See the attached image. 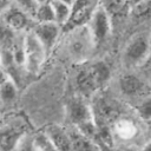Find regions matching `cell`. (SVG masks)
<instances>
[{
	"mask_svg": "<svg viewBox=\"0 0 151 151\" xmlns=\"http://www.w3.org/2000/svg\"><path fill=\"white\" fill-rule=\"evenodd\" d=\"M87 29L94 42L104 40L111 31V21L109 13L99 5L87 22Z\"/></svg>",
	"mask_w": 151,
	"mask_h": 151,
	"instance_id": "obj_5",
	"label": "cell"
},
{
	"mask_svg": "<svg viewBox=\"0 0 151 151\" xmlns=\"http://www.w3.org/2000/svg\"><path fill=\"white\" fill-rule=\"evenodd\" d=\"M47 53L31 31L24 35V66L31 74H37L41 70Z\"/></svg>",
	"mask_w": 151,
	"mask_h": 151,
	"instance_id": "obj_1",
	"label": "cell"
},
{
	"mask_svg": "<svg viewBox=\"0 0 151 151\" xmlns=\"http://www.w3.org/2000/svg\"><path fill=\"white\" fill-rule=\"evenodd\" d=\"M76 83H77V86L80 90V92H83L84 94H91L98 88L88 68L79 71V73L76 77Z\"/></svg>",
	"mask_w": 151,
	"mask_h": 151,
	"instance_id": "obj_13",
	"label": "cell"
},
{
	"mask_svg": "<svg viewBox=\"0 0 151 151\" xmlns=\"http://www.w3.org/2000/svg\"><path fill=\"white\" fill-rule=\"evenodd\" d=\"M50 1L52 5V8H53L54 22L58 24L60 27L65 26L68 21L70 14H71V7L60 0H50Z\"/></svg>",
	"mask_w": 151,
	"mask_h": 151,
	"instance_id": "obj_15",
	"label": "cell"
},
{
	"mask_svg": "<svg viewBox=\"0 0 151 151\" xmlns=\"http://www.w3.org/2000/svg\"><path fill=\"white\" fill-rule=\"evenodd\" d=\"M60 1H63L64 4H66V5H68L70 7H72V5L77 1V0H60Z\"/></svg>",
	"mask_w": 151,
	"mask_h": 151,
	"instance_id": "obj_25",
	"label": "cell"
},
{
	"mask_svg": "<svg viewBox=\"0 0 151 151\" xmlns=\"http://www.w3.org/2000/svg\"><path fill=\"white\" fill-rule=\"evenodd\" d=\"M143 1H145V0H126V5L129 7H133L134 5H137L139 2H143Z\"/></svg>",
	"mask_w": 151,
	"mask_h": 151,
	"instance_id": "obj_24",
	"label": "cell"
},
{
	"mask_svg": "<svg viewBox=\"0 0 151 151\" xmlns=\"http://www.w3.org/2000/svg\"><path fill=\"white\" fill-rule=\"evenodd\" d=\"M149 5H150V0H145L143 2H139V4L134 5L133 7H131V9L136 15H144L149 12V8H150Z\"/></svg>",
	"mask_w": 151,
	"mask_h": 151,
	"instance_id": "obj_22",
	"label": "cell"
},
{
	"mask_svg": "<svg viewBox=\"0 0 151 151\" xmlns=\"http://www.w3.org/2000/svg\"><path fill=\"white\" fill-rule=\"evenodd\" d=\"M17 93L18 88L13 79L7 78L4 83L0 84V101L2 104L9 105L11 103H13L17 98Z\"/></svg>",
	"mask_w": 151,
	"mask_h": 151,
	"instance_id": "obj_16",
	"label": "cell"
},
{
	"mask_svg": "<svg viewBox=\"0 0 151 151\" xmlns=\"http://www.w3.org/2000/svg\"><path fill=\"white\" fill-rule=\"evenodd\" d=\"M124 151H137V150H134V149H126V150H124Z\"/></svg>",
	"mask_w": 151,
	"mask_h": 151,
	"instance_id": "obj_28",
	"label": "cell"
},
{
	"mask_svg": "<svg viewBox=\"0 0 151 151\" xmlns=\"http://www.w3.org/2000/svg\"><path fill=\"white\" fill-rule=\"evenodd\" d=\"M32 139L35 151H58L45 132H40L35 134L34 137H32Z\"/></svg>",
	"mask_w": 151,
	"mask_h": 151,
	"instance_id": "obj_18",
	"label": "cell"
},
{
	"mask_svg": "<svg viewBox=\"0 0 151 151\" xmlns=\"http://www.w3.org/2000/svg\"><path fill=\"white\" fill-rule=\"evenodd\" d=\"M12 0H0V15L12 5Z\"/></svg>",
	"mask_w": 151,
	"mask_h": 151,
	"instance_id": "obj_23",
	"label": "cell"
},
{
	"mask_svg": "<svg viewBox=\"0 0 151 151\" xmlns=\"http://www.w3.org/2000/svg\"><path fill=\"white\" fill-rule=\"evenodd\" d=\"M150 52V41L146 34H140L134 37L126 46L124 52V59L129 65H140L143 64Z\"/></svg>",
	"mask_w": 151,
	"mask_h": 151,
	"instance_id": "obj_4",
	"label": "cell"
},
{
	"mask_svg": "<svg viewBox=\"0 0 151 151\" xmlns=\"http://www.w3.org/2000/svg\"><path fill=\"white\" fill-rule=\"evenodd\" d=\"M99 6V0H77L71 7V14L65 27L68 29L85 26Z\"/></svg>",
	"mask_w": 151,
	"mask_h": 151,
	"instance_id": "obj_3",
	"label": "cell"
},
{
	"mask_svg": "<svg viewBox=\"0 0 151 151\" xmlns=\"http://www.w3.org/2000/svg\"><path fill=\"white\" fill-rule=\"evenodd\" d=\"M70 54L74 59H85L92 48V44H94L87 27L80 26L72 28V34L67 40Z\"/></svg>",
	"mask_w": 151,
	"mask_h": 151,
	"instance_id": "obj_2",
	"label": "cell"
},
{
	"mask_svg": "<svg viewBox=\"0 0 151 151\" xmlns=\"http://www.w3.org/2000/svg\"><path fill=\"white\" fill-rule=\"evenodd\" d=\"M87 68H88L92 78L96 81V84H97L98 87L100 85H103L104 83H106L109 80V78H110V74H111L110 67L104 61H96L94 64H92Z\"/></svg>",
	"mask_w": 151,
	"mask_h": 151,
	"instance_id": "obj_14",
	"label": "cell"
},
{
	"mask_svg": "<svg viewBox=\"0 0 151 151\" xmlns=\"http://www.w3.org/2000/svg\"><path fill=\"white\" fill-rule=\"evenodd\" d=\"M32 32L34 33L39 42L42 45L46 53L48 54L54 48L59 39V35L61 33V27L55 22H41V24H35Z\"/></svg>",
	"mask_w": 151,
	"mask_h": 151,
	"instance_id": "obj_7",
	"label": "cell"
},
{
	"mask_svg": "<svg viewBox=\"0 0 151 151\" xmlns=\"http://www.w3.org/2000/svg\"><path fill=\"white\" fill-rule=\"evenodd\" d=\"M68 133H70L72 151H98V146L94 144V142L83 136L76 129L73 131H68Z\"/></svg>",
	"mask_w": 151,
	"mask_h": 151,
	"instance_id": "obj_12",
	"label": "cell"
},
{
	"mask_svg": "<svg viewBox=\"0 0 151 151\" xmlns=\"http://www.w3.org/2000/svg\"><path fill=\"white\" fill-rule=\"evenodd\" d=\"M45 133L58 151H72L70 133L66 129L58 125H51L46 129Z\"/></svg>",
	"mask_w": 151,
	"mask_h": 151,
	"instance_id": "obj_9",
	"label": "cell"
},
{
	"mask_svg": "<svg viewBox=\"0 0 151 151\" xmlns=\"http://www.w3.org/2000/svg\"><path fill=\"white\" fill-rule=\"evenodd\" d=\"M119 88L125 96L132 97V96L139 94L143 91L144 84L137 76H134V74H125L119 80Z\"/></svg>",
	"mask_w": 151,
	"mask_h": 151,
	"instance_id": "obj_11",
	"label": "cell"
},
{
	"mask_svg": "<svg viewBox=\"0 0 151 151\" xmlns=\"http://www.w3.org/2000/svg\"><path fill=\"white\" fill-rule=\"evenodd\" d=\"M140 151H150V143H146L143 147H142V150Z\"/></svg>",
	"mask_w": 151,
	"mask_h": 151,
	"instance_id": "obj_26",
	"label": "cell"
},
{
	"mask_svg": "<svg viewBox=\"0 0 151 151\" xmlns=\"http://www.w3.org/2000/svg\"><path fill=\"white\" fill-rule=\"evenodd\" d=\"M0 20L7 27H9L12 31L21 32V31H25L28 28V26L32 21V17L29 14H27L25 11H22L21 8H19L18 6L11 5L0 15Z\"/></svg>",
	"mask_w": 151,
	"mask_h": 151,
	"instance_id": "obj_8",
	"label": "cell"
},
{
	"mask_svg": "<svg viewBox=\"0 0 151 151\" xmlns=\"http://www.w3.org/2000/svg\"><path fill=\"white\" fill-rule=\"evenodd\" d=\"M124 1H125V2H126V0H124Z\"/></svg>",
	"mask_w": 151,
	"mask_h": 151,
	"instance_id": "obj_29",
	"label": "cell"
},
{
	"mask_svg": "<svg viewBox=\"0 0 151 151\" xmlns=\"http://www.w3.org/2000/svg\"><path fill=\"white\" fill-rule=\"evenodd\" d=\"M13 151H35L34 145H33V139L32 137L25 134L20 142L17 144V146L13 149Z\"/></svg>",
	"mask_w": 151,
	"mask_h": 151,
	"instance_id": "obj_20",
	"label": "cell"
},
{
	"mask_svg": "<svg viewBox=\"0 0 151 151\" xmlns=\"http://www.w3.org/2000/svg\"><path fill=\"white\" fill-rule=\"evenodd\" d=\"M37 21V24L41 22H54V14H53V8L51 5V1H46L42 4H39L34 11L33 17Z\"/></svg>",
	"mask_w": 151,
	"mask_h": 151,
	"instance_id": "obj_17",
	"label": "cell"
},
{
	"mask_svg": "<svg viewBox=\"0 0 151 151\" xmlns=\"http://www.w3.org/2000/svg\"><path fill=\"white\" fill-rule=\"evenodd\" d=\"M137 111H138L139 116L144 120H149L150 116H151V104H150V100L145 99L143 103H140L139 106L137 107Z\"/></svg>",
	"mask_w": 151,
	"mask_h": 151,
	"instance_id": "obj_21",
	"label": "cell"
},
{
	"mask_svg": "<svg viewBox=\"0 0 151 151\" xmlns=\"http://www.w3.org/2000/svg\"><path fill=\"white\" fill-rule=\"evenodd\" d=\"M37 1V4L39 5V4H42V2H46V1H48V0H35Z\"/></svg>",
	"mask_w": 151,
	"mask_h": 151,
	"instance_id": "obj_27",
	"label": "cell"
},
{
	"mask_svg": "<svg viewBox=\"0 0 151 151\" xmlns=\"http://www.w3.org/2000/svg\"><path fill=\"white\" fill-rule=\"evenodd\" d=\"M19 8H21L22 11H25L27 14H29L31 17H33L34 11L38 6L35 0H12Z\"/></svg>",
	"mask_w": 151,
	"mask_h": 151,
	"instance_id": "obj_19",
	"label": "cell"
},
{
	"mask_svg": "<svg viewBox=\"0 0 151 151\" xmlns=\"http://www.w3.org/2000/svg\"><path fill=\"white\" fill-rule=\"evenodd\" d=\"M113 131L116 136L123 140H131L138 133V127L136 123L129 118H120L114 122Z\"/></svg>",
	"mask_w": 151,
	"mask_h": 151,
	"instance_id": "obj_10",
	"label": "cell"
},
{
	"mask_svg": "<svg viewBox=\"0 0 151 151\" xmlns=\"http://www.w3.org/2000/svg\"><path fill=\"white\" fill-rule=\"evenodd\" d=\"M25 134V125L20 120L0 126V151H13Z\"/></svg>",
	"mask_w": 151,
	"mask_h": 151,
	"instance_id": "obj_6",
	"label": "cell"
}]
</instances>
